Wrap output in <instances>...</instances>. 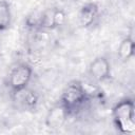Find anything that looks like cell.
Here are the masks:
<instances>
[{"label":"cell","mask_w":135,"mask_h":135,"mask_svg":"<svg viewBox=\"0 0 135 135\" xmlns=\"http://www.w3.org/2000/svg\"><path fill=\"white\" fill-rule=\"evenodd\" d=\"M113 116L117 128L122 133L131 134L135 131L134 104L131 100L120 101L113 111Z\"/></svg>","instance_id":"cell-1"},{"label":"cell","mask_w":135,"mask_h":135,"mask_svg":"<svg viewBox=\"0 0 135 135\" xmlns=\"http://www.w3.org/2000/svg\"><path fill=\"white\" fill-rule=\"evenodd\" d=\"M85 98L86 93L83 86L78 82H74L69 84L63 91L61 96V103L71 113L73 110L78 109L84 102Z\"/></svg>","instance_id":"cell-2"},{"label":"cell","mask_w":135,"mask_h":135,"mask_svg":"<svg viewBox=\"0 0 135 135\" xmlns=\"http://www.w3.org/2000/svg\"><path fill=\"white\" fill-rule=\"evenodd\" d=\"M32 77V68L26 63H20L15 66L8 77V84L15 92L26 88Z\"/></svg>","instance_id":"cell-3"},{"label":"cell","mask_w":135,"mask_h":135,"mask_svg":"<svg viewBox=\"0 0 135 135\" xmlns=\"http://www.w3.org/2000/svg\"><path fill=\"white\" fill-rule=\"evenodd\" d=\"M69 114L70 112L68 111V109L60 102L49 112L46 116V124L50 128H59L64 123Z\"/></svg>","instance_id":"cell-4"},{"label":"cell","mask_w":135,"mask_h":135,"mask_svg":"<svg viewBox=\"0 0 135 135\" xmlns=\"http://www.w3.org/2000/svg\"><path fill=\"white\" fill-rule=\"evenodd\" d=\"M90 75L98 81H101L109 77L110 74V63L104 57H98L92 63L89 68Z\"/></svg>","instance_id":"cell-5"},{"label":"cell","mask_w":135,"mask_h":135,"mask_svg":"<svg viewBox=\"0 0 135 135\" xmlns=\"http://www.w3.org/2000/svg\"><path fill=\"white\" fill-rule=\"evenodd\" d=\"M98 8L95 3H86L84 4L79 12V22L83 27L92 25L95 18L97 17Z\"/></svg>","instance_id":"cell-6"},{"label":"cell","mask_w":135,"mask_h":135,"mask_svg":"<svg viewBox=\"0 0 135 135\" xmlns=\"http://www.w3.org/2000/svg\"><path fill=\"white\" fill-rule=\"evenodd\" d=\"M15 97L16 100L24 108H33L37 102V97L34 92L27 90L26 88L15 91Z\"/></svg>","instance_id":"cell-7"},{"label":"cell","mask_w":135,"mask_h":135,"mask_svg":"<svg viewBox=\"0 0 135 135\" xmlns=\"http://www.w3.org/2000/svg\"><path fill=\"white\" fill-rule=\"evenodd\" d=\"M134 52V42L132 39L130 38H126L121 41V43L119 44L118 47V56L120 57V59L122 60H127L129 59Z\"/></svg>","instance_id":"cell-8"},{"label":"cell","mask_w":135,"mask_h":135,"mask_svg":"<svg viewBox=\"0 0 135 135\" xmlns=\"http://www.w3.org/2000/svg\"><path fill=\"white\" fill-rule=\"evenodd\" d=\"M11 23V8L6 1H0V30H5Z\"/></svg>","instance_id":"cell-9"},{"label":"cell","mask_w":135,"mask_h":135,"mask_svg":"<svg viewBox=\"0 0 135 135\" xmlns=\"http://www.w3.org/2000/svg\"><path fill=\"white\" fill-rule=\"evenodd\" d=\"M53 20H54V26H59V25L63 24V22L65 20V14L63 13V11H61V9H55L54 11Z\"/></svg>","instance_id":"cell-10"}]
</instances>
